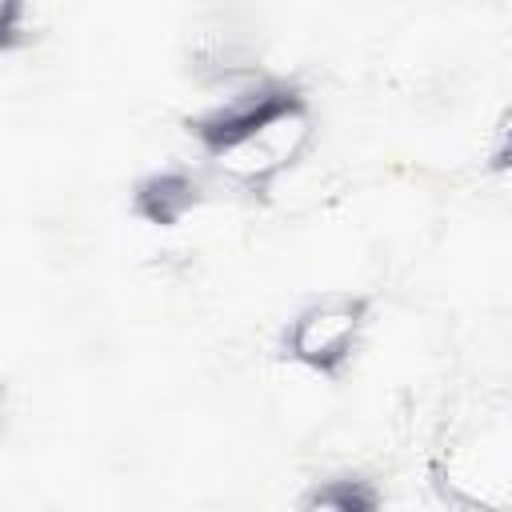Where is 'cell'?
I'll list each match as a JSON object with an SVG mask.
<instances>
[{
    "mask_svg": "<svg viewBox=\"0 0 512 512\" xmlns=\"http://www.w3.org/2000/svg\"><path fill=\"white\" fill-rule=\"evenodd\" d=\"M196 136L228 184L264 192L304 160L316 128L300 96L276 84H240L196 120Z\"/></svg>",
    "mask_w": 512,
    "mask_h": 512,
    "instance_id": "cell-1",
    "label": "cell"
},
{
    "mask_svg": "<svg viewBox=\"0 0 512 512\" xmlns=\"http://www.w3.org/2000/svg\"><path fill=\"white\" fill-rule=\"evenodd\" d=\"M440 484L468 512H512V408L452 428L440 448Z\"/></svg>",
    "mask_w": 512,
    "mask_h": 512,
    "instance_id": "cell-2",
    "label": "cell"
},
{
    "mask_svg": "<svg viewBox=\"0 0 512 512\" xmlns=\"http://www.w3.org/2000/svg\"><path fill=\"white\" fill-rule=\"evenodd\" d=\"M364 328H368V300L364 296L324 292L292 316V324L284 332V352L292 364L320 372V376H332L352 360Z\"/></svg>",
    "mask_w": 512,
    "mask_h": 512,
    "instance_id": "cell-3",
    "label": "cell"
},
{
    "mask_svg": "<svg viewBox=\"0 0 512 512\" xmlns=\"http://www.w3.org/2000/svg\"><path fill=\"white\" fill-rule=\"evenodd\" d=\"M196 180L184 176V172H160L152 180L140 184V196H136V208L152 220V224H180L192 204H196Z\"/></svg>",
    "mask_w": 512,
    "mask_h": 512,
    "instance_id": "cell-4",
    "label": "cell"
},
{
    "mask_svg": "<svg viewBox=\"0 0 512 512\" xmlns=\"http://www.w3.org/2000/svg\"><path fill=\"white\" fill-rule=\"evenodd\" d=\"M300 512H380V500H376V488L364 484V480H328V484H316Z\"/></svg>",
    "mask_w": 512,
    "mask_h": 512,
    "instance_id": "cell-5",
    "label": "cell"
},
{
    "mask_svg": "<svg viewBox=\"0 0 512 512\" xmlns=\"http://www.w3.org/2000/svg\"><path fill=\"white\" fill-rule=\"evenodd\" d=\"M492 160L500 164V168H512V116L500 124V132H496V152H492Z\"/></svg>",
    "mask_w": 512,
    "mask_h": 512,
    "instance_id": "cell-6",
    "label": "cell"
}]
</instances>
